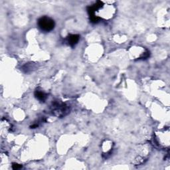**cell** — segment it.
Here are the masks:
<instances>
[{"label":"cell","mask_w":170,"mask_h":170,"mask_svg":"<svg viewBox=\"0 0 170 170\" xmlns=\"http://www.w3.org/2000/svg\"><path fill=\"white\" fill-rule=\"evenodd\" d=\"M52 113L55 116L62 117L65 116L69 113V108L68 106L61 102H55L52 106Z\"/></svg>","instance_id":"6da1fadb"},{"label":"cell","mask_w":170,"mask_h":170,"mask_svg":"<svg viewBox=\"0 0 170 170\" xmlns=\"http://www.w3.org/2000/svg\"><path fill=\"white\" fill-rule=\"evenodd\" d=\"M38 26L42 31L49 32L55 28V21L49 17L44 16L38 20Z\"/></svg>","instance_id":"7a4b0ae2"},{"label":"cell","mask_w":170,"mask_h":170,"mask_svg":"<svg viewBox=\"0 0 170 170\" xmlns=\"http://www.w3.org/2000/svg\"><path fill=\"white\" fill-rule=\"evenodd\" d=\"M79 35H70L66 38V42L70 46L74 47L77 45L79 41Z\"/></svg>","instance_id":"3957f363"},{"label":"cell","mask_w":170,"mask_h":170,"mask_svg":"<svg viewBox=\"0 0 170 170\" xmlns=\"http://www.w3.org/2000/svg\"><path fill=\"white\" fill-rule=\"evenodd\" d=\"M35 97H36L39 100L41 101V102H44L47 98L46 94L41 91L37 90L36 91H35Z\"/></svg>","instance_id":"277c9868"},{"label":"cell","mask_w":170,"mask_h":170,"mask_svg":"<svg viewBox=\"0 0 170 170\" xmlns=\"http://www.w3.org/2000/svg\"><path fill=\"white\" fill-rule=\"evenodd\" d=\"M12 168L13 169H21L22 168V165H19L18 164L13 163L12 165Z\"/></svg>","instance_id":"5b68a950"}]
</instances>
